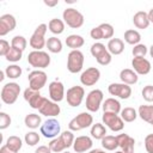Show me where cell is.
Segmentation results:
<instances>
[{"label": "cell", "mask_w": 153, "mask_h": 153, "mask_svg": "<svg viewBox=\"0 0 153 153\" xmlns=\"http://www.w3.org/2000/svg\"><path fill=\"white\" fill-rule=\"evenodd\" d=\"M92 124H93L92 115L85 111V112H80L74 118H72L68 123V128L72 131H79V130H82L85 128L92 127Z\"/></svg>", "instance_id": "obj_3"}, {"label": "cell", "mask_w": 153, "mask_h": 153, "mask_svg": "<svg viewBox=\"0 0 153 153\" xmlns=\"http://www.w3.org/2000/svg\"><path fill=\"white\" fill-rule=\"evenodd\" d=\"M133 56L134 57H145L147 54V47L142 43H139L136 45H134L133 48Z\"/></svg>", "instance_id": "obj_42"}, {"label": "cell", "mask_w": 153, "mask_h": 153, "mask_svg": "<svg viewBox=\"0 0 153 153\" xmlns=\"http://www.w3.org/2000/svg\"><path fill=\"white\" fill-rule=\"evenodd\" d=\"M38 111H39V114L43 115V116L54 117V116H57V115L60 114L61 109H60V105H57V103L53 102L51 99H47V98H45L43 105L41 106V109H39Z\"/></svg>", "instance_id": "obj_20"}, {"label": "cell", "mask_w": 153, "mask_h": 153, "mask_svg": "<svg viewBox=\"0 0 153 153\" xmlns=\"http://www.w3.org/2000/svg\"><path fill=\"white\" fill-rule=\"evenodd\" d=\"M118 147H121V151L124 153H134V145L135 140L129 136L128 134H118L117 136Z\"/></svg>", "instance_id": "obj_21"}, {"label": "cell", "mask_w": 153, "mask_h": 153, "mask_svg": "<svg viewBox=\"0 0 153 153\" xmlns=\"http://www.w3.org/2000/svg\"><path fill=\"white\" fill-rule=\"evenodd\" d=\"M84 96H85V90L82 86H72L67 90V93H66V99H67V103L68 105L75 108V106H79L81 103H82V99H84Z\"/></svg>", "instance_id": "obj_10"}, {"label": "cell", "mask_w": 153, "mask_h": 153, "mask_svg": "<svg viewBox=\"0 0 153 153\" xmlns=\"http://www.w3.org/2000/svg\"><path fill=\"white\" fill-rule=\"evenodd\" d=\"M5 145H7L12 151H14V152H19L20 151V148H22V146H23V142H22V139L19 137V136H16V135H12V136H10L7 140H6V143Z\"/></svg>", "instance_id": "obj_36"}, {"label": "cell", "mask_w": 153, "mask_h": 153, "mask_svg": "<svg viewBox=\"0 0 153 153\" xmlns=\"http://www.w3.org/2000/svg\"><path fill=\"white\" fill-rule=\"evenodd\" d=\"M103 98H104V94L100 90H98V88L92 90L91 92H88V94L86 97V109L91 112L98 111L99 108L102 106Z\"/></svg>", "instance_id": "obj_12"}, {"label": "cell", "mask_w": 153, "mask_h": 153, "mask_svg": "<svg viewBox=\"0 0 153 153\" xmlns=\"http://www.w3.org/2000/svg\"><path fill=\"white\" fill-rule=\"evenodd\" d=\"M133 23L137 29H147L149 26V19H148V13L145 11H139L134 14L133 17Z\"/></svg>", "instance_id": "obj_22"}, {"label": "cell", "mask_w": 153, "mask_h": 153, "mask_svg": "<svg viewBox=\"0 0 153 153\" xmlns=\"http://www.w3.org/2000/svg\"><path fill=\"white\" fill-rule=\"evenodd\" d=\"M44 4L47 5V6H49V7H54V6H56L57 4H59V0H54V1H47V0H44Z\"/></svg>", "instance_id": "obj_50"}, {"label": "cell", "mask_w": 153, "mask_h": 153, "mask_svg": "<svg viewBox=\"0 0 153 153\" xmlns=\"http://www.w3.org/2000/svg\"><path fill=\"white\" fill-rule=\"evenodd\" d=\"M99 26V29L102 30V33H103V38L104 39H108V38H112V36H114V32H115V30H114V26L111 25V24H109V23H103V24H100V25H98Z\"/></svg>", "instance_id": "obj_39"}, {"label": "cell", "mask_w": 153, "mask_h": 153, "mask_svg": "<svg viewBox=\"0 0 153 153\" xmlns=\"http://www.w3.org/2000/svg\"><path fill=\"white\" fill-rule=\"evenodd\" d=\"M10 49H11L10 43L7 41H5V39H0V55L1 56H6L7 53L10 51Z\"/></svg>", "instance_id": "obj_46"}, {"label": "cell", "mask_w": 153, "mask_h": 153, "mask_svg": "<svg viewBox=\"0 0 153 153\" xmlns=\"http://www.w3.org/2000/svg\"><path fill=\"white\" fill-rule=\"evenodd\" d=\"M47 30H48L47 24H39L35 29V31L31 35L30 41H29V44L31 48H33V50H42L44 48V45H47V41L44 38Z\"/></svg>", "instance_id": "obj_5"}, {"label": "cell", "mask_w": 153, "mask_h": 153, "mask_svg": "<svg viewBox=\"0 0 153 153\" xmlns=\"http://www.w3.org/2000/svg\"><path fill=\"white\" fill-rule=\"evenodd\" d=\"M148 19H149L151 23H153V8H151L149 12H148Z\"/></svg>", "instance_id": "obj_51"}, {"label": "cell", "mask_w": 153, "mask_h": 153, "mask_svg": "<svg viewBox=\"0 0 153 153\" xmlns=\"http://www.w3.org/2000/svg\"><path fill=\"white\" fill-rule=\"evenodd\" d=\"M11 121H12V120H11L10 115H7V114L4 112V111L0 112V129H1V130L8 128L10 124H11Z\"/></svg>", "instance_id": "obj_43"}, {"label": "cell", "mask_w": 153, "mask_h": 153, "mask_svg": "<svg viewBox=\"0 0 153 153\" xmlns=\"http://www.w3.org/2000/svg\"><path fill=\"white\" fill-rule=\"evenodd\" d=\"M27 80H29V87L30 88L39 91L47 84V73L44 71H41V69L32 71L29 73Z\"/></svg>", "instance_id": "obj_8"}, {"label": "cell", "mask_w": 153, "mask_h": 153, "mask_svg": "<svg viewBox=\"0 0 153 153\" xmlns=\"http://www.w3.org/2000/svg\"><path fill=\"white\" fill-rule=\"evenodd\" d=\"M48 29L54 35H61L65 31V22L57 18H54L48 23Z\"/></svg>", "instance_id": "obj_28"}, {"label": "cell", "mask_w": 153, "mask_h": 153, "mask_svg": "<svg viewBox=\"0 0 153 153\" xmlns=\"http://www.w3.org/2000/svg\"><path fill=\"white\" fill-rule=\"evenodd\" d=\"M149 124H152V126H153V120H152V121H151V123H149Z\"/></svg>", "instance_id": "obj_57"}, {"label": "cell", "mask_w": 153, "mask_h": 153, "mask_svg": "<svg viewBox=\"0 0 153 153\" xmlns=\"http://www.w3.org/2000/svg\"><path fill=\"white\" fill-rule=\"evenodd\" d=\"M62 18H63V22L65 24H67L69 27L72 29H79L84 24V16L75 8L73 7H68L63 11L62 13Z\"/></svg>", "instance_id": "obj_4"}, {"label": "cell", "mask_w": 153, "mask_h": 153, "mask_svg": "<svg viewBox=\"0 0 153 153\" xmlns=\"http://www.w3.org/2000/svg\"><path fill=\"white\" fill-rule=\"evenodd\" d=\"M120 79H121V81H122L123 84H127V85L130 86V85H134V84L137 82L139 76H137V74H136L133 69H130V68H124V69H122L121 73H120Z\"/></svg>", "instance_id": "obj_23"}, {"label": "cell", "mask_w": 153, "mask_h": 153, "mask_svg": "<svg viewBox=\"0 0 153 153\" xmlns=\"http://www.w3.org/2000/svg\"><path fill=\"white\" fill-rule=\"evenodd\" d=\"M115 153H124V152H122V151H116Z\"/></svg>", "instance_id": "obj_55"}, {"label": "cell", "mask_w": 153, "mask_h": 153, "mask_svg": "<svg viewBox=\"0 0 153 153\" xmlns=\"http://www.w3.org/2000/svg\"><path fill=\"white\" fill-rule=\"evenodd\" d=\"M24 99L29 103V105L32 109H36V110H39L41 106L43 105L44 100H45V98L43 96H41L39 91L32 90L30 87L25 88V91H24Z\"/></svg>", "instance_id": "obj_13"}, {"label": "cell", "mask_w": 153, "mask_h": 153, "mask_svg": "<svg viewBox=\"0 0 153 153\" xmlns=\"http://www.w3.org/2000/svg\"><path fill=\"white\" fill-rule=\"evenodd\" d=\"M22 56H23V51H22V50H18V49L11 47L10 51L7 53V55H6L5 57H6V60L10 61V62H17V61H20Z\"/></svg>", "instance_id": "obj_40"}, {"label": "cell", "mask_w": 153, "mask_h": 153, "mask_svg": "<svg viewBox=\"0 0 153 153\" xmlns=\"http://www.w3.org/2000/svg\"><path fill=\"white\" fill-rule=\"evenodd\" d=\"M106 48L111 55H120L124 50V43L121 38H111L109 39Z\"/></svg>", "instance_id": "obj_24"}, {"label": "cell", "mask_w": 153, "mask_h": 153, "mask_svg": "<svg viewBox=\"0 0 153 153\" xmlns=\"http://www.w3.org/2000/svg\"><path fill=\"white\" fill-rule=\"evenodd\" d=\"M74 140H75V137H74L72 130H65L57 137L53 139L49 142L48 146L51 149V152H54V153H61L65 149H67L71 146H73Z\"/></svg>", "instance_id": "obj_1"}, {"label": "cell", "mask_w": 153, "mask_h": 153, "mask_svg": "<svg viewBox=\"0 0 153 153\" xmlns=\"http://www.w3.org/2000/svg\"><path fill=\"white\" fill-rule=\"evenodd\" d=\"M49 88V97L53 102L55 103H59L61 100H63V98L66 97L65 94V87H63V84L61 81H51L48 86Z\"/></svg>", "instance_id": "obj_16"}, {"label": "cell", "mask_w": 153, "mask_h": 153, "mask_svg": "<svg viewBox=\"0 0 153 153\" xmlns=\"http://www.w3.org/2000/svg\"><path fill=\"white\" fill-rule=\"evenodd\" d=\"M62 153H71V152H68V151H63Z\"/></svg>", "instance_id": "obj_56"}, {"label": "cell", "mask_w": 153, "mask_h": 153, "mask_svg": "<svg viewBox=\"0 0 153 153\" xmlns=\"http://www.w3.org/2000/svg\"><path fill=\"white\" fill-rule=\"evenodd\" d=\"M121 118L124 121V122H133L136 120V117L139 116L137 115V111L134 109V108H130V106H127L124 109L121 110Z\"/></svg>", "instance_id": "obj_33"}, {"label": "cell", "mask_w": 153, "mask_h": 153, "mask_svg": "<svg viewBox=\"0 0 153 153\" xmlns=\"http://www.w3.org/2000/svg\"><path fill=\"white\" fill-rule=\"evenodd\" d=\"M24 140L27 146H36L39 142V134L36 131H29L25 134Z\"/></svg>", "instance_id": "obj_41"}, {"label": "cell", "mask_w": 153, "mask_h": 153, "mask_svg": "<svg viewBox=\"0 0 153 153\" xmlns=\"http://www.w3.org/2000/svg\"><path fill=\"white\" fill-rule=\"evenodd\" d=\"M90 36H91V38H93V39H96V41L103 39V33H102V30L99 29V26L93 27V29L90 31Z\"/></svg>", "instance_id": "obj_47"}, {"label": "cell", "mask_w": 153, "mask_h": 153, "mask_svg": "<svg viewBox=\"0 0 153 153\" xmlns=\"http://www.w3.org/2000/svg\"><path fill=\"white\" fill-rule=\"evenodd\" d=\"M5 74L8 79H18L22 75V68L18 65H10L5 69Z\"/></svg>", "instance_id": "obj_37"}, {"label": "cell", "mask_w": 153, "mask_h": 153, "mask_svg": "<svg viewBox=\"0 0 153 153\" xmlns=\"http://www.w3.org/2000/svg\"><path fill=\"white\" fill-rule=\"evenodd\" d=\"M145 148L147 153H153V134H148L145 137Z\"/></svg>", "instance_id": "obj_45"}, {"label": "cell", "mask_w": 153, "mask_h": 153, "mask_svg": "<svg viewBox=\"0 0 153 153\" xmlns=\"http://www.w3.org/2000/svg\"><path fill=\"white\" fill-rule=\"evenodd\" d=\"M92 145H93V142L90 136L81 135V136L75 137V140L73 142V149L76 153H84V152L90 151L92 148Z\"/></svg>", "instance_id": "obj_19"}, {"label": "cell", "mask_w": 153, "mask_h": 153, "mask_svg": "<svg viewBox=\"0 0 153 153\" xmlns=\"http://www.w3.org/2000/svg\"><path fill=\"white\" fill-rule=\"evenodd\" d=\"M124 41L128 43V44H131V45H136L140 43L141 41V35L139 31L136 30H127L124 32Z\"/></svg>", "instance_id": "obj_32"}, {"label": "cell", "mask_w": 153, "mask_h": 153, "mask_svg": "<svg viewBox=\"0 0 153 153\" xmlns=\"http://www.w3.org/2000/svg\"><path fill=\"white\" fill-rule=\"evenodd\" d=\"M84 67V54L80 50H72L67 56V69L75 74Z\"/></svg>", "instance_id": "obj_7"}, {"label": "cell", "mask_w": 153, "mask_h": 153, "mask_svg": "<svg viewBox=\"0 0 153 153\" xmlns=\"http://www.w3.org/2000/svg\"><path fill=\"white\" fill-rule=\"evenodd\" d=\"M61 131V126L57 120L49 118L41 126V134L47 139H55Z\"/></svg>", "instance_id": "obj_9"}, {"label": "cell", "mask_w": 153, "mask_h": 153, "mask_svg": "<svg viewBox=\"0 0 153 153\" xmlns=\"http://www.w3.org/2000/svg\"><path fill=\"white\" fill-rule=\"evenodd\" d=\"M91 136L96 140H102L104 136H106V128L102 123L92 124L91 127Z\"/></svg>", "instance_id": "obj_31"}, {"label": "cell", "mask_w": 153, "mask_h": 153, "mask_svg": "<svg viewBox=\"0 0 153 153\" xmlns=\"http://www.w3.org/2000/svg\"><path fill=\"white\" fill-rule=\"evenodd\" d=\"M102 108H103V111L104 112H114V114H120L121 112V103L117 100V99H115V98H108V99H105L104 100V103H103V105H102Z\"/></svg>", "instance_id": "obj_25"}, {"label": "cell", "mask_w": 153, "mask_h": 153, "mask_svg": "<svg viewBox=\"0 0 153 153\" xmlns=\"http://www.w3.org/2000/svg\"><path fill=\"white\" fill-rule=\"evenodd\" d=\"M35 153H51V149L49 148V146H38L35 151Z\"/></svg>", "instance_id": "obj_48"}, {"label": "cell", "mask_w": 153, "mask_h": 153, "mask_svg": "<svg viewBox=\"0 0 153 153\" xmlns=\"http://www.w3.org/2000/svg\"><path fill=\"white\" fill-rule=\"evenodd\" d=\"M137 115L142 121L151 123V121L153 120V105H140Z\"/></svg>", "instance_id": "obj_27"}, {"label": "cell", "mask_w": 153, "mask_h": 153, "mask_svg": "<svg viewBox=\"0 0 153 153\" xmlns=\"http://www.w3.org/2000/svg\"><path fill=\"white\" fill-rule=\"evenodd\" d=\"M0 153H17V152L12 151L7 145H4V146H1V148H0Z\"/></svg>", "instance_id": "obj_49"}, {"label": "cell", "mask_w": 153, "mask_h": 153, "mask_svg": "<svg viewBox=\"0 0 153 153\" xmlns=\"http://www.w3.org/2000/svg\"><path fill=\"white\" fill-rule=\"evenodd\" d=\"M102 120H103V123L112 131H121L124 128V121L117 114L104 112L102 116Z\"/></svg>", "instance_id": "obj_11"}, {"label": "cell", "mask_w": 153, "mask_h": 153, "mask_svg": "<svg viewBox=\"0 0 153 153\" xmlns=\"http://www.w3.org/2000/svg\"><path fill=\"white\" fill-rule=\"evenodd\" d=\"M16 26H17V22L12 14L6 13L0 17V36H5L8 32L13 31Z\"/></svg>", "instance_id": "obj_17"}, {"label": "cell", "mask_w": 153, "mask_h": 153, "mask_svg": "<svg viewBox=\"0 0 153 153\" xmlns=\"http://www.w3.org/2000/svg\"><path fill=\"white\" fill-rule=\"evenodd\" d=\"M26 45H27L26 38L23 37V36H19V35L18 36H14L12 38V41H11V47H13V48H16L18 50H22V51L25 50Z\"/></svg>", "instance_id": "obj_38"}, {"label": "cell", "mask_w": 153, "mask_h": 153, "mask_svg": "<svg viewBox=\"0 0 153 153\" xmlns=\"http://www.w3.org/2000/svg\"><path fill=\"white\" fill-rule=\"evenodd\" d=\"M24 123L26 127L31 128V129H36L38 127H41L42 124V120H41V116L37 115V114H29L25 116L24 118Z\"/></svg>", "instance_id": "obj_29"}, {"label": "cell", "mask_w": 153, "mask_h": 153, "mask_svg": "<svg viewBox=\"0 0 153 153\" xmlns=\"http://www.w3.org/2000/svg\"><path fill=\"white\" fill-rule=\"evenodd\" d=\"M5 75H6V74H5V71H4V72H1V73H0V80H1V81H2V80H4V79H5Z\"/></svg>", "instance_id": "obj_53"}, {"label": "cell", "mask_w": 153, "mask_h": 153, "mask_svg": "<svg viewBox=\"0 0 153 153\" xmlns=\"http://www.w3.org/2000/svg\"><path fill=\"white\" fill-rule=\"evenodd\" d=\"M131 66L134 68V72L139 75H146L151 72V62L146 57H133Z\"/></svg>", "instance_id": "obj_18"}, {"label": "cell", "mask_w": 153, "mask_h": 153, "mask_svg": "<svg viewBox=\"0 0 153 153\" xmlns=\"http://www.w3.org/2000/svg\"><path fill=\"white\" fill-rule=\"evenodd\" d=\"M102 146L106 149V151H115L118 147V141L116 136L112 135H106L102 139Z\"/></svg>", "instance_id": "obj_35"}, {"label": "cell", "mask_w": 153, "mask_h": 153, "mask_svg": "<svg viewBox=\"0 0 153 153\" xmlns=\"http://www.w3.org/2000/svg\"><path fill=\"white\" fill-rule=\"evenodd\" d=\"M100 78V71L96 67H90L80 75V82L84 86H93Z\"/></svg>", "instance_id": "obj_15"}, {"label": "cell", "mask_w": 153, "mask_h": 153, "mask_svg": "<svg viewBox=\"0 0 153 153\" xmlns=\"http://www.w3.org/2000/svg\"><path fill=\"white\" fill-rule=\"evenodd\" d=\"M108 91L111 96L118 97L121 99H128L131 96V87L123 82H112L109 85Z\"/></svg>", "instance_id": "obj_14"}, {"label": "cell", "mask_w": 153, "mask_h": 153, "mask_svg": "<svg viewBox=\"0 0 153 153\" xmlns=\"http://www.w3.org/2000/svg\"><path fill=\"white\" fill-rule=\"evenodd\" d=\"M142 98L146 102H153V86L152 85H147L142 88Z\"/></svg>", "instance_id": "obj_44"}, {"label": "cell", "mask_w": 153, "mask_h": 153, "mask_svg": "<svg viewBox=\"0 0 153 153\" xmlns=\"http://www.w3.org/2000/svg\"><path fill=\"white\" fill-rule=\"evenodd\" d=\"M85 43V39L80 35H69L66 38V45L72 50H79Z\"/></svg>", "instance_id": "obj_26"}, {"label": "cell", "mask_w": 153, "mask_h": 153, "mask_svg": "<svg viewBox=\"0 0 153 153\" xmlns=\"http://www.w3.org/2000/svg\"><path fill=\"white\" fill-rule=\"evenodd\" d=\"M108 53V48H105V45L100 42H96L91 45V55L97 60L102 56H104Z\"/></svg>", "instance_id": "obj_34"}, {"label": "cell", "mask_w": 153, "mask_h": 153, "mask_svg": "<svg viewBox=\"0 0 153 153\" xmlns=\"http://www.w3.org/2000/svg\"><path fill=\"white\" fill-rule=\"evenodd\" d=\"M149 55H151V57H153V44L149 48Z\"/></svg>", "instance_id": "obj_54"}, {"label": "cell", "mask_w": 153, "mask_h": 153, "mask_svg": "<svg viewBox=\"0 0 153 153\" xmlns=\"http://www.w3.org/2000/svg\"><path fill=\"white\" fill-rule=\"evenodd\" d=\"M88 153H106V152H105V151H102V149H97V148H96V149H91Z\"/></svg>", "instance_id": "obj_52"}, {"label": "cell", "mask_w": 153, "mask_h": 153, "mask_svg": "<svg viewBox=\"0 0 153 153\" xmlns=\"http://www.w3.org/2000/svg\"><path fill=\"white\" fill-rule=\"evenodd\" d=\"M47 48L53 54L61 53V50H62V42L57 37H49L47 39Z\"/></svg>", "instance_id": "obj_30"}, {"label": "cell", "mask_w": 153, "mask_h": 153, "mask_svg": "<svg viewBox=\"0 0 153 153\" xmlns=\"http://www.w3.org/2000/svg\"><path fill=\"white\" fill-rule=\"evenodd\" d=\"M27 62L33 68L43 69L50 65V56L43 50H32L27 55Z\"/></svg>", "instance_id": "obj_2"}, {"label": "cell", "mask_w": 153, "mask_h": 153, "mask_svg": "<svg viewBox=\"0 0 153 153\" xmlns=\"http://www.w3.org/2000/svg\"><path fill=\"white\" fill-rule=\"evenodd\" d=\"M20 93V86L17 82H7L1 88V100L5 104H13L16 103L18 96Z\"/></svg>", "instance_id": "obj_6"}]
</instances>
